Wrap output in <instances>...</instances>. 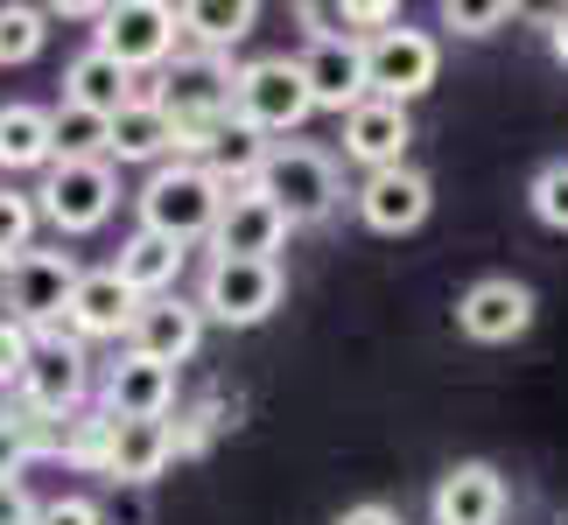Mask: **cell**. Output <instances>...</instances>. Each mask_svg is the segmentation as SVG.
Listing matches in <instances>:
<instances>
[{
    "instance_id": "obj_1",
    "label": "cell",
    "mask_w": 568,
    "mask_h": 525,
    "mask_svg": "<svg viewBox=\"0 0 568 525\" xmlns=\"http://www.w3.org/2000/svg\"><path fill=\"white\" fill-rule=\"evenodd\" d=\"M217 217H225V189H217V175L196 168V162H162L141 183V231L176 238L183 253L196 246V238L217 231Z\"/></svg>"
},
{
    "instance_id": "obj_2",
    "label": "cell",
    "mask_w": 568,
    "mask_h": 525,
    "mask_svg": "<svg viewBox=\"0 0 568 525\" xmlns=\"http://www.w3.org/2000/svg\"><path fill=\"white\" fill-rule=\"evenodd\" d=\"M253 189L267 196V204L288 217V225H316V217L337 210L344 175H337V162L323 155V147H310V141H274V147H267V168H260Z\"/></svg>"
},
{
    "instance_id": "obj_3",
    "label": "cell",
    "mask_w": 568,
    "mask_h": 525,
    "mask_svg": "<svg viewBox=\"0 0 568 525\" xmlns=\"http://www.w3.org/2000/svg\"><path fill=\"white\" fill-rule=\"evenodd\" d=\"M310 113H316V99H310V84H302V63H288V56L239 63V78H232V120L239 126H253V134L267 141V134H295Z\"/></svg>"
},
{
    "instance_id": "obj_4",
    "label": "cell",
    "mask_w": 568,
    "mask_h": 525,
    "mask_svg": "<svg viewBox=\"0 0 568 525\" xmlns=\"http://www.w3.org/2000/svg\"><path fill=\"white\" fill-rule=\"evenodd\" d=\"M78 280L84 267L71 253H42L29 246L8 267V295H0V309H8V322H21V330H63V309H71V295H78Z\"/></svg>"
},
{
    "instance_id": "obj_5",
    "label": "cell",
    "mask_w": 568,
    "mask_h": 525,
    "mask_svg": "<svg viewBox=\"0 0 568 525\" xmlns=\"http://www.w3.org/2000/svg\"><path fill=\"white\" fill-rule=\"evenodd\" d=\"M196 309H204V322H225V330L267 322L281 309V259H211Z\"/></svg>"
},
{
    "instance_id": "obj_6",
    "label": "cell",
    "mask_w": 568,
    "mask_h": 525,
    "mask_svg": "<svg viewBox=\"0 0 568 525\" xmlns=\"http://www.w3.org/2000/svg\"><path fill=\"white\" fill-rule=\"evenodd\" d=\"M113 196H120L113 162H50V175L36 189V210L57 231H99L113 217Z\"/></svg>"
},
{
    "instance_id": "obj_7",
    "label": "cell",
    "mask_w": 568,
    "mask_h": 525,
    "mask_svg": "<svg viewBox=\"0 0 568 525\" xmlns=\"http://www.w3.org/2000/svg\"><path fill=\"white\" fill-rule=\"evenodd\" d=\"M183 21L162 0H120V8L99 14V50L120 63V71H155V63L176 56Z\"/></svg>"
},
{
    "instance_id": "obj_8",
    "label": "cell",
    "mask_w": 568,
    "mask_h": 525,
    "mask_svg": "<svg viewBox=\"0 0 568 525\" xmlns=\"http://www.w3.org/2000/svg\"><path fill=\"white\" fill-rule=\"evenodd\" d=\"M435 71H443V50H435V35L428 29H379L373 42H365V78H373V99H393V105H407V99H422Z\"/></svg>"
},
{
    "instance_id": "obj_9",
    "label": "cell",
    "mask_w": 568,
    "mask_h": 525,
    "mask_svg": "<svg viewBox=\"0 0 568 525\" xmlns=\"http://www.w3.org/2000/svg\"><path fill=\"white\" fill-rule=\"evenodd\" d=\"M21 400H29V421H71L84 406V343L71 330H42L36 337Z\"/></svg>"
},
{
    "instance_id": "obj_10",
    "label": "cell",
    "mask_w": 568,
    "mask_h": 525,
    "mask_svg": "<svg viewBox=\"0 0 568 525\" xmlns=\"http://www.w3.org/2000/svg\"><path fill=\"white\" fill-rule=\"evenodd\" d=\"M232 63L196 50V56H176V71H169V92L155 99L176 126H196V120H232Z\"/></svg>"
},
{
    "instance_id": "obj_11",
    "label": "cell",
    "mask_w": 568,
    "mask_h": 525,
    "mask_svg": "<svg viewBox=\"0 0 568 525\" xmlns=\"http://www.w3.org/2000/svg\"><path fill=\"white\" fill-rule=\"evenodd\" d=\"M456 330H464L470 343H513L534 330V295L519 288V280L491 274L477 280V288H464V301H456Z\"/></svg>"
},
{
    "instance_id": "obj_12",
    "label": "cell",
    "mask_w": 568,
    "mask_h": 525,
    "mask_svg": "<svg viewBox=\"0 0 568 525\" xmlns=\"http://www.w3.org/2000/svg\"><path fill=\"white\" fill-rule=\"evenodd\" d=\"M134 316H141V295L126 288V280L113 267L84 274L71 309H63V330H71L78 343H99V337H134Z\"/></svg>"
},
{
    "instance_id": "obj_13",
    "label": "cell",
    "mask_w": 568,
    "mask_h": 525,
    "mask_svg": "<svg viewBox=\"0 0 568 525\" xmlns=\"http://www.w3.org/2000/svg\"><path fill=\"white\" fill-rule=\"evenodd\" d=\"M302 63V84H310L316 113H352V105L373 99V78H365V42H310Z\"/></svg>"
},
{
    "instance_id": "obj_14",
    "label": "cell",
    "mask_w": 568,
    "mask_h": 525,
    "mask_svg": "<svg viewBox=\"0 0 568 525\" xmlns=\"http://www.w3.org/2000/svg\"><path fill=\"white\" fill-rule=\"evenodd\" d=\"M196 343H204V309L183 295H155V301H141V316H134V337H126V350H141V358H155L176 371L183 358H196Z\"/></svg>"
},
{
    "instance_id": "obj_15",
    "label": "cell",
    "mask_w": 568,
    "mask_h": 525,
    "mask_svg": "<svg viewBox=\"0 0 568 525\" xmlns=\"http://www.w3.org/2000/svg\"><path fill=\"white\" fill-rule=\"evenodd\" d=\"M428 204H435V189H428V175L422 168H379V175H365L358 183V217L373 231H386V238H400V231H414L428 217Z\"/></svg>"
},
{
    "instance_id": "obj_16",
    "label": "cell",
    "mask_w": 568,
    "mask_h": 525,
    "mask_svg": "<svg viewBox=\"0 0 568 525\" xmlns=\"http://www.w3.org/2000/svg\"><path fill=\"white\" fill-rule=\"evenodd\" d=\"M407 141H414V120H407V105H393V99H365V105L344 113V155L365 162V175L400 168Z\"/></svg>"
},
{
    "instance_id": "obj_17",
    "label": "cell",
    "mask_w": 568,
    "mask_h": 525,
    "mask_svg": "<svg viewBox=\"0 0 568 525\" xmlns=\"http://www.w3.org/2000/svg\"><path fill=\"white\" fill-rule=\"evenodd\" d=\"M176 406V371L126 350V358L105 371V421H162Z\"/></svg>"
},
{
    "instance_id": "obj_18",
    "label": "cell",
    "mask_w": 568,
    "mask_h": 525,
    "mask_svg": "<svg viewBox=\"0 0 568 525\" xmlns=\"http://www.w3.org/2000/svg\"><path fill=\"white\" fill-rule=\"evenodd\" d=\"M281 238H288V217H281L260 189H232L211 246H217V259H274Z\"/></svg>"
},
{
    "instance_id": "obj_19",
    "label": "cell",
    "mask_w": 568,
    "mask_h": 525,
    "mask_svg": "<svg viewBox=\"0 0 568 525\" xmlns=\"http://www.w3.org/2000/svg\"><path fill=\"white\" fill-rule=\"evenodd\" d=\"M176 455V428L169 421H105V476L113 484H148V476L169 470Z\"/></svg>"
},
{
    "instance_id": "obj_20",
    "label": "cell",
    "mask_w": 568,
    "mask_h": 525,
    "mask_svg": "<svg viewBox=\"0 0 568 525\" xmlns=\"http://www.w3.org/2000/svg\"><path fill=\"white\" fill-rule=\"evenodd\" d=\"M506 518V476L491 463H456L435 484V525H498Z\"/></svg>"
},
{
    "instance_id": "obj_21",
    "label": "cell",
    "mask_w": 568,
    "mask_h": 525,
    "mask_svg": "<svg viewBox=\"0 0 568 525\" xmlns=\"http://www.w3.org/2000/svg\"><path fill=\"white\" fill-rule=\"evenodd\" d=\"M63 105L99 113V120H120L126 105H134V71H120V63L92 42V50L71 56V71H63Z\"/></svg>"
},
{
    "instance_id": "obj_22",
    "label": "cell",
    "mask_w": 568,
    "mask_h": 525,
    "mask_svg": "<svg viewBox=\"0 0 568 525\" xmlns=\"http://www.w3.org/2000/svg\"><path fill=\"white\" fill-rule=\"evenodd\" d=\"M105 162H155V168L176 162V120H169L155 99H134L113 120V147H105Z\"/></svg>"
},
{
    "instance_id": "obj_23",
    "label": "cell",
    "mask_w": 568,
    "mask_h": 525,
    "mask_svg": "<svg viewBox=\"0 0 568 525\" xmlns=\"http://www.w3.org/2000/svg\"><path fill=\"white\" fill-rule=\"evenodd\" d=\"M183 259H190V253L176 246V238H162V231H134V238L120 246L113 274H120V280H126V288H134L141 301H155V295H169V288H176Z\"/></svg>"
},
{
    "instance_id": "obj_24",
    "label": "cell",
    "mask_w": 568,
    "mask_h": 525,
    "mask_svg": "<svg viewBox=\"0 0 568 525\" xmlns=\"http://www.w3.org/2000/svg\"><path fill=\"white\" fill-rule=\"evenodd\" d=\"M50 162H57L50 113L42 105H0V168L21 175V168H50Z\"/></svg>"
},
{
    "instance_id": "obj_25",
    "label": "cell",
    "mask_w": 568,
    "mask_h": 525,
    "mask_svg": "<svg viewBox=\"0 0 568 525\" xmlns=\"http://www.w3.org/2000/svg\"><path fill=\"white\" fill-rule=\"evenodd\" d=\"M176 21H183V35H196V50L225 56L232 42L253 35L260 8H253V0H190V8H176Z\"/></svg>"
},
{
    "instance_id": "obj_26",
    "label": "cell",
    "mask_w": 568,
    "mask_h": 525,
    "mask_svg": "<svg viewBox=\"0 0 568 525\" xmlns=\"http://www.w3.org/2000/svg\"><path fill=\"white\" fill-rule=\"evenodd\" d=\"M267 147H274V141H260L253 126H239V120H232L225 134H217V147H211V155L196 162V168H211V175H217V189L232 196V189H253V183H260V168H267Z\"/></svg>"
},
{
    "instance_id": "obj_27",
    "label": "cell",
    "mask_w": 568,
    "mask_h": 525,
    "mask_svg": "<svg viewBox=\"0 0 568 525\" xmlns=\"http://www.w3.org/2000/svg\"><path fill=\"white\" fill-rule=\"evenodd\" d=\"M393 14L386 0H352V8H344V0H302V29H310L316 42H352L358 29H393Z\"/></svg>"
},
{
    "instance_id": "obj_28",
    "label": "cell",
    "mask_w": 568,
    "mask_h": 525,
    "mask_svg": "<svg viewBox=\"0 0 568 525\" xmlns=\"http://www.w3.org/2000/svg\"><path fill=\"white\" fill-rule=\"evenodd\" d=\"M50 134H57V162H105V147H113V120L78 113V105H57Z\"/></svg>"
},
{
    "instance_id": "obj_29",
    "label": "cell",
    "mask_w": 568,
    "mask_h": 525,
    "mask_svg": "<svg viewBox=\"0 0 568 525\" xmlns=\"http://www.w3.org/2000/svg\"><path fill=\"white\" fill-rule=\"evenodd\" d=\"M36 196H21V189H0V267H14L21 253L36 246Z\"/></svg>"
},
{
    "instance_id": "obj_30",
    "label": "cell",
    "mask_w": 568,
    "mask_h": 525,
    "mask_svg": "<svg viewBox=\"0 0 568 525\" xmlns=\"http://www.w3.org/2000/svg\"><path fill=\"white\" fill-rule=\"evenodd\" d=\"M42 21H50V14L21 8V0H14V8H0V63H29L42 50V35H50Z\"/></svg>"
},
{
    "instance_id": "obj_31",
    "label": "cell",
    "mask_w": 568,
    "mask_h": 525,
    "mask_svg": "<svg viewBox=\"0 0 568 525\" xmlns=\"http://www.w3.org/2000/svg\"><path fill=\"white\" fill-rule=\"evenodd\" d=\"M506 21H513V0H449L443 8V29H456V35H491Z\"/></svg>"
},
{
    "instance_id": "obj_32",
    "label": "cell",
    "mask_w": 568,
    "mask_h": 525,
    "mask_svg": "<svg viewBox=\"0 0 568 525\" xmlns=\"http://www.w3.org/2000/svg\"><path fill=\"white\" fill-rule=\"evenodd\" d=\"M534 217H540V225H555V231H568V162H548V168H540L534 175Z\"/></svg>"
},
{
    "instance_id": "obj_33",
    "label": "cell",
    "mask_w": 568,
    "mask_h": 525,
    "mask_svg": "<svg viewBox=\"0 0 568 525\" xmlns=\"http://www.w3.org/2000/svg\"><path fill=\"white\" fill-rule=\"evenodd\" d=\"M29 455H42V421H0V476H21Z\"/></svg>"
},
{
    "instance_id": "obj_34",
    "label": "cell",
    "mask_w": 568,
    "mask_h": 525,
    "mask_svg": "<svg viewBox=\"0 0 568 525\" xmlns=\"http://www.w3.org/2000/svg\"><path fill=\"white\" fill-rule=\"evenodd\" d=\"M29 358H36V330L0 316V385H21L29 379Z\"/></svg>"
},
{
    "instance_id": "obj_35",
    "label": "cell",
    "mask_w": 568,
    "mask_h": 525,
    "mask_svg": "<svg viewBox=\"0 0 568 525\" xmlns=\"http://www.w3.org/2000/svg\"><path fill=\"white\" fill-rule=\"evenodd\" d=\"M36 518H42V505L21 491V476H0V525H36Z\"/></svg>"
},
{
    "instance_id": "obj_36",
    "label": "cell",
    "mask_w": 568,
    "mask_h": 525,
    "mask_svg": "<svg viewBox=\"0 0 568 525\" xmlns=\"http://www.w3.org/2000/svg\"><path fill=\"white\" fill-rule=\"evenodd\" d=\"M36 525H105V512L92 505V497H57V505H42Z\"/></svg>"
},
{
    "instance_id": "obj_37",
    "label": "cell",
    "mask_w": 568,
    "mask_h": 525,
    "mask_svg": "<svg viewBox=\"0 0 568 525\" xmlns=\"http://www.w3.org/2000/svg\"><path fill=\"white\" fill-rule=\"evenodd\" d=\"M337 525H400V512L393 505H352V512H337Z\"/></svg>"
},
{
    "instance_id": "obj_38",
    "label": "cell",
    "mask_w": 568,
    "mask_h": 525,
    "mask_svg": "<svg viewBox=\"0 0 568 525\" xmlns=\"http://www.w3.org/2000/svg\"><path fill=\"white\" fill-rule=\"evenodd\" d=\"M548 42H555V56L568 63V8H555V14H548Z\"/></svg>"
}]
</instances>
